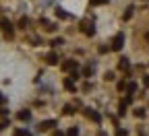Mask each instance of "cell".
Wrapping results in <instances>:
<instances>
[{
  "mask_svg": "<svg viewBox=\"0 0 149 136\" xmlns=\"http://www.w3.org/2000/svg\"><path fill=\"white\" fill-rule=\"evenodd\" d=\"M122 46H124V35H122V33H118L114 39H112V50L118 52V50H122Z\"/></svg>",
  "mask_w": 149,
  "mask_h": 136,
  "instance_id": "cell-1",
  "label": "cell"
},
{
  "mask_svg": "<svg viewBox=\"0 0 149 136\" xmlns=\"http://www.w3.org/2000/svg\"><path fill=\"white\" fill-rule=\"evenodd\" d=\"M143 85H145V87H149V76H145V79H143Z\"/></svg>",
  "mask_w": 149,
  "mask_h": 136,
  "instance_id": "cell-21",
  "label": "cell"
},
{
  "mask_svg": "<svg viewBox=\"0 0 149 136\" xmlns=\"http://www.w3.org/2000/svg\"><path fill=\"white\" fill-rule=\"evenodd\" d=\"M91 72H93V66H87L85 68V76H91Z\"/></svg>",
  "mask_w": 149,
  "mask_h": 136,
  "instance_id": "cell-19",
  "label": "cell"
},
{
  "mask_svg": "<svg viewBox=\"0 0 149 136\" xmlns=\"http://www.w3.org/2000/svg\"><path fill=\"white\" fill-rule=\"evenodd\" d=\"M118 68H120V70H128V58H120Z\"/></svg>",
  "mask_w": 149,
  "mask_h": 136,
  "instance_id": "cell-7",
  "label": "cell"
},
{
  "mask_svg": "<svg viewBox=\"0 0 149 136\" xmlns=\"http://www.w3.org/2000/svg\"><path fill=\"white\" fill-rule=\"evenodd\" d=\"M15 136H29L27 130H15Z\"/></svg>",
  "mask_w": 149,
  "mask_h": 136,
  "instance_id": "cell-13",
  "label": "cell"
},
{
  "mask_svg": "<svg viewBox=\"0 0 149 136\" xmlns=\"http://www.w3.org/2000/svg\"><path fill=\"white\" fill-rule=\"evenodd\" d=\"M130 17H133V8H130V6H128V8H126V12H124V19H126V21H128V19H130Z\"/></svg>",
  "mask_w": 149,
  "mask_h": 136,
  "instance_id": "cell-14",
  "label": "cell"
},
{
  "mask_svg": "<svg viewBox=\"0 0 149 136\" xmlns=\"http://www.w3.org/2000/svg\"><path fill=\"white\" fill-rule=\"evenodd\" d=\"M66 136H79V130H77V128H70V130L66 132Z\"/></svg>",
  "mask_w": 149,
  "mask_h": 136,
  "instance_id": "cell-12",
  "label": "cell"
},
{
  "mask_svg": "<svg viewBox=\"0 0 149 136\" xmlns=\"http://www.w3.org/2000/svg\"><path fill=\"white\" fill-rule=\"evenodd\" d=\"M126 89H128V93H135V91H137V83H133V81H130V83L126 85Z\"/></svg>",
  "mask_w": 149,
  "mask_h": 136,
  "instance_id": "cell-9",
  "label": "cell"
},
{
  "mask_svg": "<svg viewBox=\"0 0 149 136\" xmlns=\"http://www.w3.org/2000/svg\"><path fill=\"white\" fill-rule=\"evenodd\" d=\"M135 115H137V118H143V115H145V109H143V107H137V109H135Z\"/></svg>",
  "mask_w": 149,
  "mask_h": 136,
  "instance_id": "cell-11",
  "label": "cell"
},
{
  "mask_svg": "<svg viewBox=\"0 0 149 136\" xmlns=\"http://www.w3.org/2000/svg\"><path fill=\"white\" fill-rule=\"evenodd\" d=\"M116 136H128V132L122 130V128H118V130H116Z\"/></svg>",
  "mask_w": 149,
  "mask_h": 136,
  "instance_id": "cell-16",
  "label": "cell"
},
{
  "mask_svg": "<svg viewBox=\"0 0 149 136\" xmlns=\"http://www.w3.org/2000/svg\"><path fill=\"white\" fill-rule=\"evenodd\" d=\"M64 43V39H60V37H56V39L52 41V46H62Z\"/></svg>",
  "mask_w": 149,
  "mask_h": 136,
  "instance_id": "cell-17",
  "label": "cell"
},
{
  "mask_svg": "<svg viewBox=\"0 0 149 136\" xmlns=\"http://www.w3.org/2000/svg\"><path fill=\"white\" fill-rule=\"evenodd\" d=\"M72 111H74V109H72L70 105H66V107H64V115H72Z\"/></svg>",
  "mask_w": 149,
  "mask_h": 136,
  "instance_id": "cell-15",
  "label": "cell"
},
{
  "mask_svg": "<svg viewBox=\"0 0 149 136\" xmlns=\"http://www.w3.org/2000/svg\"><path fill=\"white\" fill-rule=\"evenodd\" d=\"M56 14H58L60 19H66V17H68V12H64V10H58V12H56Z\"/></svg>",
  "mask_w": 149,
  "mask_h": 136,
  "instance_id": "cell-18",
  "label": "cell"
},
{
  "mask_svg": "<svg viewBox=\"0 0 149 136\" xmlns=\"http://www.w3.org/2000/svg\"><path fill=\"white\" fill-rule=\"evenodd\" d=\"M91 2H93V4H106L108 0H91Z\"/></svg>",
  "mask_w": 149,
  "mask_h": 136,
  "instance_id": "cell-20",
  "label": "cell"
},
{
  "mask_svg": "<svg viewBox=\"0 0 149 136\" xmlns=\"http://www.w3.org/2000/svg\"><path fill=\"white\" fill-rule=\"evenodd\" d=\"M52 136H64V134H62V132H60V130H56V132H54V134H52Z\"/></svg>",
  "mask_w": 149,
  "mask_h": 136,
  "instance_id": "cell-22",
  "label": "cell"
},
{
  "mask_svg": "<svg viewBox=\"0 0 149 136\" xmlns=\"http://www.w3.org/2000/svg\"><path fill=\"white\" fill-rule=\"evenodd\" d=\"M0 103H4V95L2 93H0Z\"/></svg>",
  "mask_w": 149,
  "mask_h": 136,
  "instance_id": "cell-23",
  "label": "cell"
},
{
  "mask_svg": "<svg viewBox=\"0 0 149 136\" xmlns=\"http://www.w3.org/2000/svg\"><path fill=\"white\" fill-rule=\"evenodd\" d=\"M85 113H87V118H91V120H95V122H100V120H102V115H100L97 111H91V109H85Z\"/></svg>",
  "mask_w": 149,
  "mask_h": 136,
  "instance_id": "cell-5",
  "label": "cell"
},
{
  "mask_svg": "<svg viewBox=\"0 0 149 136\" xmlns=\"http://www.w3.org/2000/svg\"><path fill=\"white\" fill-rule=\"evenodd\" d=\"M54 126H56V122H54V120H48V122H42V124H40V130L46 132V130H52Z\"/></svg>",
  "mask_w": 149,
  "mask_h": 136,
  "instance_id": "cell-3",
  "label": "cell"
},
{
  "mask_svg": "<svg viewBox=\"0 0 149 136\" xmlns=\"http://www.w3.org/2000/svg\"><path fill=\"white\" fill-rule=\"evenodd\" d=\"M77 66H79L77 60H66V62H62V70H66V72H72Z\"/></svg>",
  "mask_w": 149,
  "mask_h": 136,
  "instance_id": "cell-2",
  "label": "cell"
},
{
  "mask_svg": "<svg viewBox=\"0 0 149 136\" xmlns=\"http://www.w3.org/2000/svg\"><path fill=\"white\" fill-rule=\"evenodd\" d=\"M83 31H85V35H93V33H95V29H93L91 23H85L83 25Z\"/></svg>",
  "mask_w": 149,
  "mask_h": 136,
  "instance_id": "cell-6",
  "label": "cell"
},
{
  "mask_svg": "<svg viewBox=\"0 0 149 136\" xmlns=\"http://www.w3.org/2000/svg\"><path fill=\"white\" fill-rule=\"evenodd\" d=\"M64 87H66L68 91H74V85H72V81H70V79H66V81H64Z\"/></svg>",
  "mask_w": 149,
  "mask_h": 136,
  "instance_id": "cell-10",
  "label": "cell"
},
{
  "mask_svg": "<svg viewBox=\"0 0 149 136\" xmlns=\"http://www.w3.org/2000/svg\"><path fill=\"white\" fill-rule=\"evenodd\" d=\"M46 62H48L50 66H54V64H58V56H56L54 52H50V54L46 56Z\"/></svg>",
  "mask_w": 149,
  "mask_h": 136,
  "instance_id": "cell-4",
  "label": "cell"
},
{
  "mask_svg": "<svg viewBox=\"0 0 149 136\" xmlns=\"http://www.w3.org/2000/svg\"><path fill=\"white\" fill-rule=\"evenodd\" d=\"M31 118V113L27 111V109H23V111H19V120H29Z\"/></svg>",
  "mask_w": 149,
  "mask_h": 136,
  "instance_id": "cell-8",
  "label": "cell"
}]
</instances>
